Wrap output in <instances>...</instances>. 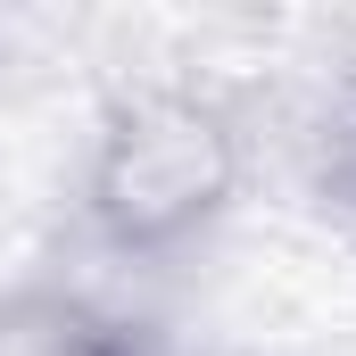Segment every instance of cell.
<instances>
[{
  "instance_id": "1",
  "label": "cell",
  "mask_w": 356,
  "mask_h": 356,
  "mask_svg": "<svg viewBox=\"0 0 356 356\" xmlns=\"http://www.w3.org/2000/svg\"><path fill=\"white\" fill-rule=\"evenodd\" d=\"M241 175H249V149H241V124L224 99H207L191 83H133L99 116L83 207L108 249L166 257L232 207Z\"/></svg>"
}]
</instances>
